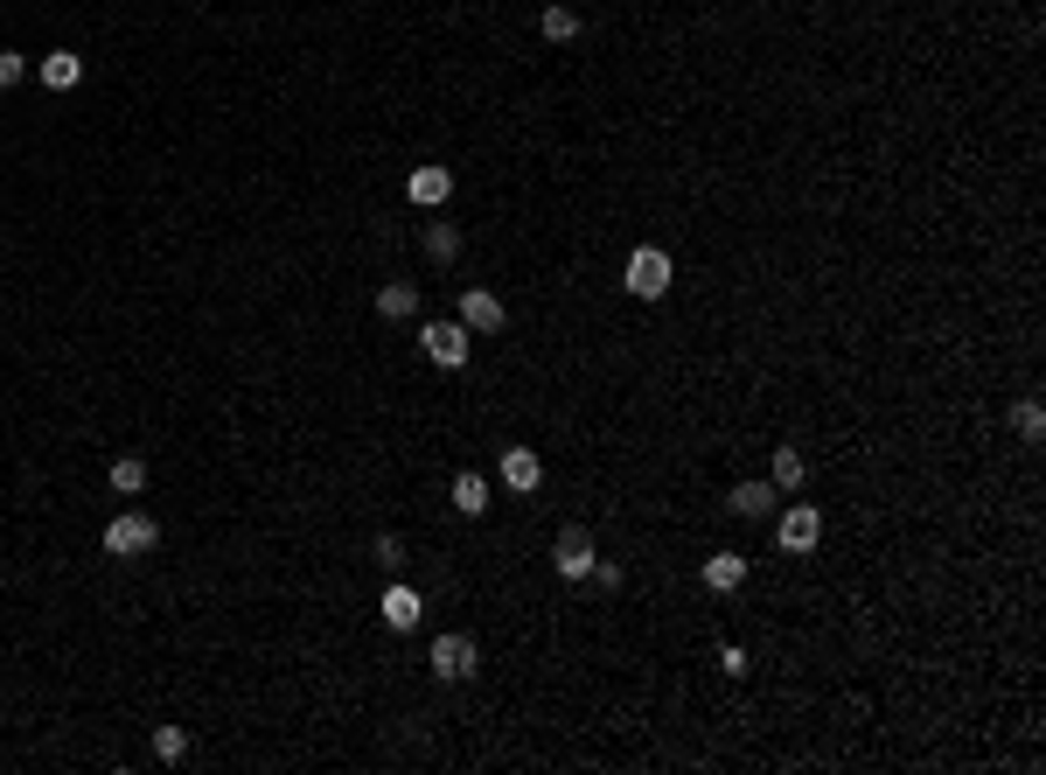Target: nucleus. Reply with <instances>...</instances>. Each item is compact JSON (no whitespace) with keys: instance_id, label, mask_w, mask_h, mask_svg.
I'll return each mask as SVG.
<instances>
[{"instance_id":"1","label":"nucleus","mask_w":1046,"mask_h":775,"mask_svg":"<svg viewBox=\"0 0 1046 775\" xmlns=\"http://www.w3.org/2000/svg\"><path fill=\"white\" fill-rule=\"evenodd\" d=\"M161 545V524L147 517V510H119V517L105 524V552L112 559H140V552H154Z\"/></svg>"},{"instance_id":"2","label":"nucleus","mask_w":1046,"mask_h":775,"mask_svg":"<svg viewBox=\"0 0 1046 775\" xmlns=\"http://www.w3.org/2000/svg\"><path fill=\"white\" fill-rule=\"evenodd\" d=\"M670 252H663V244H642V252H628V294L635 300H663L670 294Z\"/></svg>"},{"instance_id":"3","label":"nucleus","mask_w":1046,"mask_h":775,"mask_svg":"<svg viewBox=\"0 0 1046 775\" xmlns=\"http://www.w3.org/2000/svg\"><path fill=\"white\" fill-rule=\"evenodd\" d=\"M774 545H782V552H816V545H824V510L782 503V517H774Z\"/></svg>"},{"instance_id":"4","label":"nucleus","mask_w":1046,"mask_h":775,"mask_svg":"<svg viewBox=\"0 0 1046 775\" xmlns=\"http://www.w3.org/2000/svg\"><path fill=\"white\" fill-rule=\"evenodd\" d=\"M418 343H426V356L440 371H461L468 364V329L461 321H426V329H418Z\"/></svg>"},{"instance_id":"5","label":"nucleus","mask_w":1046,"mask_h":775,"mask_svg":"<svg viewBox=\"0 0 1046 775\" xmlns=\"http://www.w3.org/2000/svg\"><path fill=\"white\" fill-rule=\"evenodd\" d=\"M551 566H559V580H586L594 573V538H586L579 524H565L559 545H551Z\"/></svg>"},{"instance_id":"6","label":"nucleus","mask_w":1046,"mask_h":775,"mask_svg":"<svg viewBox=\"0 0 1046 775\" xmlns=\"http://www.w3.org/2000/svg\"><path fill=\"white\" fill-rule=\"evenodd\" d=\"M474 664H482V650H474V636H433V671L447 677H474Z\"/></svg>"},{"instance_id":"7","label":"nucleus","mask_w":1046,"mask_h":775,"mask_svg":"<svg viewBox=\"0 0 1046 775\" xmlns=\"http://www.w3.org/2000/svg\"><path fill=\"white\" fill-rule=\"evenodd\" d=\"M774 503H782V489H774V482H733V497H726V510H733V517H747V524L774 517Z\"/></svg>"},{"instance_id":"8","label":"nucleus","mask_w":1046,"mask_h":775,"mask_svg":"<svg viewBox=\"0 0 1046 775\" xmlns=\"http://www.w3.org/2000/svg\"><path fill=\"white\" fill-rule=\"evenodd\" d=\"M405 196H412V203H426V210H440V203L453 196V168H412Z\"/></svg>"},{"instance_id":"9","label":"nucleus","mask_w":1046,"mask_h":775,"mask_svg":"<svg viewBox=\"0 0 1046 775\" xmlns=\"http://www.w3.org/2000/svg\"><path fill=\"white\" fill-rule=\"evenodd\" d=\"M503 482L517 489V497H530V489L544 482V461L530 455V447H503Z\"/></svg>"},{"instance_id":"10","label":"nucleus","mask_w":1046,"mask_h":775,"mask_svg":"<svg viewBox=\"0 0 1046 775\" xmlns=\"http://www.w3.org/2000/svg\"><path fill=\"white\" fill-rule=\"evenodd\" d=\"M461 329H503V300L488 287H468L461 294Z\"/></svg>"},{"instance_id":"11","label":"nucleus","mask_w":1046,"mask_h":775,"mask_svg":"<svg viewBox=\"0 0 1046 775\" xmlns=\"http://www.w3.org/2000/svg\"><path fill=\"white\" fill-rule=\"evenodd\" d=\"M35 70H43V84H49V91H78V84H84V56H70V49L43 56Z\"/></svg>"},{"instance_id":"12","label":"nucleus","mask_w":1046,"mask_h":775,"mask_svg":"<svg viewBox=\"0 0 1046 775\" xmlns=\"http://www.w3.org/2000/svg\"><path fill=\"white\" fill-rule=\"evenodd\" d=\"M705 588H712V594L747 588V559H739V552H712V559H705Z\"/></svg>"},{"instance_id":"13","label":"nucleus","mask_w":1046,"mask_h":775,"mask_svg":"<svg viewBox=\"0 0 1046 775\" xmlns=\"http://www.w3.org/2000/svg\"><path fill=\"white\" fill-rule=\"evenodd\" d=\"M768 482L782 489V497H795V489L809 482V461L795 455V447H774V461H768Z\"/></svg>"},{"instance_id":"14","label":"nucleus","mask_w":1046,"mask_h":775,"mask_svg":"<svg viewBox=\"0 0 1046 775\" xmlns=\"http://www.w3.org/2000/svg\"><path fill=\"white\" fill-rule=\"evenodd\" d=\"M377 315H384V321L418 315V287H412V280H384V287H377Z\"/></svg>"},{"instance_id":"15","label":"nucleus","mask_w":1046,"mask_h":775,"mask_svg":"<svg viewBox=\"0 0 1046 775\" xmlns=\"http://www.w3.org/2000/svg\"><path fill=\"white\" fill-rule=\"evenodd\" d=\"M538 29H544V43H559V49H565V43H579V14H573V8H565V0H551V8H544V22H538Z\"/></svg>"},{"instance_id":"16","label":"nucleus","mask_w":1046,"mask_h":775,"mask_svg":"<svg viewBox=\"0 0 1046 775\" xmlns=\"http://www.w3.org/2000/svg\"><path fill=\"white\" fill-rule=\"evenodd\" d=\"M384 622H391L398 636L418 629V594H412V588H384Z\"/></svg>"},{"instance_id":"17","label":"nucleus","mask_w":1046,"mask_h":775,"mask_svg":"<svg viewBox=\"0 0 1046 775\" xmlns=\"http://www.w3.org/2000/svg\"><path fill=\"white\" fill-rule=\"evenodd\" d=\"M453 510H461V517H482V510H488V482L474 476V468H468V476H453Z\"/></svg>"},{"instance_id":"18","label":"nucleus","mask_w":1046,"mask_h":775,"mask_svg":"<svg viewBox=\"0 0 1046 775\" xmlns=\"http://www.w3.org/2000/svg\"><path fill=\"white\" fill-rule=\"evenodd\" d=\"M112 489H119V497H140V489H147V461L140 455H119V461H112Z\"/></svg>"},{"instance_id":"19","label":"nucleus","mask_w":1046,"mask_h":775,"mask_svg":"<svg viewBox=\"0 0 1046 775\" xmlns=\"http://www.w3.org/2000/svg\"><path fill=\"white\" fill-rule=\"evenodd\" d=\"M1012 426H1019V441L1039 447V441H1046V412H1039V399H1019V406H1012Z\"/></svg>"},{"instance_id":"20","label":"nucleus","mask_w":1046,"mask_h":775,"mask_svg":"<svg viewBox=\"0 0 1046 775\" xmlns=\"http://www.w3.org/2000/svg\"><path fill=\"white\" fill-rule=\"evenodd\" d=\"M453 252H461V231H453L447 217H440V224H426V259H440V266H447Z\"/></svg>"},{"instance_id":"21","label":"nucleus","mask_w":1046,"mask_h":775,"mask_svg":"<svg viewBox=\"0 0 1046 775\" xmlns=\"http://www.w3.org/2000/svg\"><path fill=\"white\" fill-rule=\"evenodd\" d=\"M154 754H161V762H182V754H188V733H182V727H154Z\"/></svg>"},{"instance_id":"22","label":"nucleus","mask_w":1046,"mask_h":775,"mask_svg":"<svg viewBox=\"0 0 1046 775\" xmlns=\"http://www.w3.org/2000/svg\"><path fill=\"white\" fill-rule=\"evenodd\" d=\"M370 552H377V566H384V573H398V566H405V538H398V532H384V538L370 545Z\"/></svg>"},{"instance_id":"23","label":"nucleus","mask_w":1046,"mask_h":775,"mask_svg":"<svg viewBox=\"0 0 1046 775\" xmlns=\"http://www.w3.org/2000/svg\"><path fill=\"white\" fill-rule=\"evenodd\" d=\"M22 78H28V64H22L14 49H0V91H8V84H22Z\"/></svg>"},{"instance_id":"24","label":"nucleus","mask_w":1046,"mask_h":775,"mask_svg":"<svg viewBox=\"0 0 1046 775\" xmlns=\"http://www.w3.org/2000/svg\"><path fill=\"white\" fill-rule=\"evenodd\" d=\"M586 580H594V588H607V594H614V588H621V566H614V559H594V573H586Z\"/></svg>"},{"instance_id":"25","label":"nucleus","mask_w":1046,"mask_h":775,"mask_svg":"<svg viewBox=\"0 0 1046 775\" xmlns=\"http://www.w3.org/2000/svg\"><path fill=\"white\" fill-rule=\"evenodd\" d=\"M719 671L739 677V671H747V650H739V642H726V650H719Z\"/></svg>"}]
</instances>
